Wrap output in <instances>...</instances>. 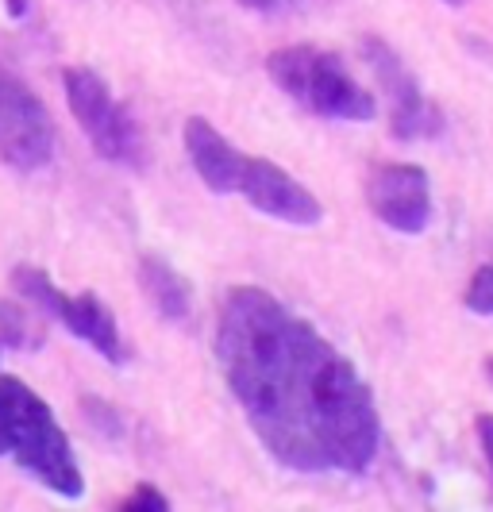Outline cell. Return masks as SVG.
Instances as JSON below:
<instances>
[{
  "mask_svg": "<svg viewBox=\"0 0 493 512\" xmlns=\"http://www.w3.org/2000/svg\"><path fill=\"white\" fill-rule=\"evenodd\" d=\"M359 54L366 58L370 74H374L382 97H386L393 139L409 143V139H424V135H440V112L424 97V89L416 85L413 70L401 62V54L378 35H366L359 43Z\"/></svg>",
  "mask_w": 493,
  "mask_h": 512,
  "instance_id": "7",
  "label": "cell"
},
{
  "mask_svg": "<svg viewBox=\"0 0 493 512\" xmlns=\"http://www.w3.org/2000/svg\"><path fill=\"white\" fill-rule=\"evenodd\" d=\"M0 459H12L27 478L66 501L85 497L70 436L54 420L51 405L12 374H0Z\"/></svg>",
  "mask_w": 493,
  "mask_h": 512,
  "instance_id": "2",
  "label": "cell"
},
{
  "mask_svg": "<svg viewBox=\"0 0 493 512\" xmlns=\"http://www.w3.org/2000/svg\"><path fill=\"white\" fill-rule=\"evenodd\" d=\"M8 12L12 16H27V0H8Z\"/></svg>",
  "mask_w": 493,
  "mask_h": 512,
  "instance_id": "17",
  "label": "cell"
},
{
  "mask_svg": "<svg viewBox=\"0 0 493 512\" xmlns=\"http://www.w3.org/2000/svg\"><path fill=\"white\" fill-rule=\"evenodd\" d=\"M216 362L274 462L297 474H366L382 447L374 389L305 316L235 285L216 320Z\"/></svg>",
  "mask_w": 493,
  "mask_h": 512,
  "instance_id": "1",
  "label": "cell"
},
{
  "mask_svg": "<svg viewBox=\"0 0 493 512\" xmlns=\"http://www.w3.org/2000/svg\"><path fill=\"white\" fill-rule=\"evenodd\" d=\"M266 74L270 81L301 104L312 116L324 120H351V124H366L374 120L378 104L363 89L355 77L343 70L332 51L320 47H282L266 58Z\"/></svg>",
  "mask_w": 493,
  "mask_h": 512,
  "instance_id": "3",
  "label": "cell"
},
{
  "mask_svg": "<svg viewBox=\"0 0 493 512\" xmlns=\"http://www.w3.org/2000/svg\"><path fill=\"white\" fill-rule=\"evenodd\" d=\"M62 89H66L70 112L85 131V139L93 143V151L120 166H139V158H143L139 128L128 116V108L112 97L108 81L89 66H70L62 74Z\"/></svg>",
  "mask_w": 493,
  "mask_h": 512,
  "instance_id": "5",
  "label": "cell"
},
{
  "mask_svg": "<svg viewBox=\"0 0 493 512\" xmlns=\"http://www.w3.org/2000/svg\"><path fill=\"white\" fill-rule=\"evenodd\" d=\"M35 343H39V332H35L31 316L20 305H12V301H0V347H24V351H31Z\"/></svg>",
  "mask_w": 493,
  "mask_h": 512,
  "instance_id": "12",
  "label": "cell"
},
{
  "mask_svg": "<svg viewBox=\"0 0 493 512\" xmlns=\"http://www.w3.org/2000/svg\"><path fill=\"white\" fill-rule=\"evenodd\" d=\"M54 158V120L27 81L0 66V162L35 174Z\"/></svg>",
  "mask_w": 493,
  "mask_h": 512,
  "instance_id": "6",
  "label": "cell"
},
{
  "mask_svg": "<svg viewBox=\"0 0 493 512\" xmlns=\"http://www.w3.org/2000/svg\"><path fill=\"white\" fill-rule=\"evenodd\" d=\"M185 154L197 170V178L205 181L212 193H235L239 189V174H243V154L220 131L208 124L205 116H189L182 128Z\"/></svg>",
  "mask_w": 493,
  "mask_h": 512,
  "instance_id": "10",
  "label": "cell"
},
{
  "mask_svg": "<svg viewBox=\"0 0 493 512\" xmlns=\"http://www.w3.org/2000/svg\"><path fill=\"white\" fill-rule=\"evenodd\" d=\"M12 285L24 293L31 305L39 312L54 316L66 332H74L78 339H85L101 359H108L112 366H124L128 362V347H124V335L116 328V316L112 308L104 305L97 293H62L54 278L39 266H16L12 270Z\"/></svg>",
  "mask_w": 493,
  "mask_h": 512,
  "instance_id": "4",
  "label": "cell"
},
{
  "mask_svg": "<svg viewBox=\"0 0 493 512\" xmlns=\"http://www.w3.org/2000/svg\"><path fill=\"white\" fill-rule=\"evenodd\" d=\"M443 4H447V8H467L470 0H443Z\"/></svg>",
  "mask_w": 493,
  "mask_h": 512,
  "instance_id": "18",
  "label": "cell"
},
{
  "mask_svg": "<svg viewBox=\"0 0 493 512\" xmlns=\"http://www.w3.org/2000/svg\"><path fill=\"white\" fill-rule=\"evenodd\" d=\"M486 374H490V382H493V359H486Z\"/></svg>",
  "mask_w": 493,
  "mask_h": 512,
  "instance_id": "19",
  "label": "cell"
},
{
  "mask_svg": "<svg viewBox=\"0 0 493 512\" xmlns=\"http://www.w3.org/2000/svg\"><path fill=\"white\" fill-rule=\"evenodd\" d=\"M243 8H255V12H274V8H282L289 0H239Z\"/></svg>",
  "mask_w": 493,
  "mask_h": 512,
  "instance_id": "16",
  "label": "cell"
},
{
  "mask_svg": "<svg viewBox=\"0 0 493 512\" xmlns=\"http://www.w3.org/2000/svg\"><path fill=\"white\" fill-rule=\"evenodd\" d=\"M474 428H478L482 451H486V459H490V466H493V412H482V416L474 420Z\"/></svg>",
  "mask_w": 493,
  "mask_h": 512,
  "instance_id": "15",
  "label": "cell"
},
{
  "mask_svg": "<svg viewBox=\"0 0 493 512\" xmlns=\"http://www.w3.org/2000/svg\"><path fill=\"white\" fill-rule=\"evenodd\" d=\"M139 285L147 293V301L158 308L162 320L170 324H185L193 316V289L182 274L158 255H143L139 258Z\"/></svg>",
  "mask_w": 493,
  "mask_h": 512,
  "instance_id": "11",
  "label": "cell"
},
{
  "mask_svg": "<svg viewBox=\"0 0 493 512\" xmlns=\"http://www.w3.org/2000/svg\"><path fill=\"white\" fill-rule=\"evenodd\" d=\"M235 193H243L247 205H255L282 224H293V228H316L324 220V205L316 201V193L270 158H243V174H239Z\"/></svg>",
  "mask_w": 493,
  "mask_h": 512,
  "instance_id": "9",
  "label": "cell"
},
{
  "mask_svg": "<svg viewBox=\"0 0 493 512\" xmlns=\"http://www.w3.org/2000/svg\"><path fill=\"white\" fill-rule=\"evenodd\" d=\"M467 308L478 316H493V258L474 270V278L467 285Z\"/></svg>",
  "mask_w": 493,
  "mask_h": 512,
  "instance_id": "13",
  "label": "cell"
},
{
  "mask_svg": "<svg viewBox=\"0 0 493 512\" xmlns=\"http://www.w3.org/2000/svg\"><path fill=\"white\" fill-rule=\"evenodd\" d=\"M366 205L386 228L401 235H420L432 220V181L420 166L382 162L366 181Z\"/></svg>",
  "mask_w": 493,
  "mask_h": 512,
  "instance_id": "8",
  "label": "cell"
},
{
  "mask_svg": "<svg viewBox=\"0 0 493 512\" xmlns=\"http://www.w3.org/2000/svg\"><path fill=\"white\" fill-rule=\"evenodd\" d=\"M116 512H170V501H166V493L158 486H151V482H143V486H135L120 501V509Z\"/></svg>",
  "mask_w": 493,
  "mask_h": 512,
  "instance_id": "14",
  "label": "cell"
}]
</instances>
